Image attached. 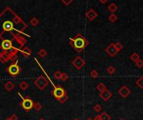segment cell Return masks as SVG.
<instances>
[{
	"label": "cell",
	"mask_w": 143,
	"mask_h": 120,
	"mask_svg": "<svg viewBox=\"0 0 143 120\" xmlns=\"http://www.w3.org/2000/svg\"><path fill=\"white\" fill-rule=\"evenodd\" d=\"M69 44L76 51L81 52L83 49L85 48V47L88 45L89 42L87 41L85 37H83L81 34H79L74 38L69 39Z\"/></svg>",
	"instance_id": "6da1fadb"
},
{
	"label": "cell",
	"mask_w": 143,
	"mask_h": 120,
	"mask_svg": "<svg viewBox=\"0 0 143 120\" xmlns=\"http://www.w3.org/2000/svg\"><path fill=\"white\" fill-rule=\"evenodd\" d=\"M6 71L8 72V74H9L13 77H15L17 76V75H19L20 71H21V68H20L19 65L18 64V61H16L15 62H13L12 64H10L9 66L7 68Z\"/></svg>",
	"instance_id": "7a4b0ae2"
},
{
	"label": "cell",
	"mask_w": 143,
	"mask_h": 120,
	"mask_svg": "<svg viewBox=\"0 0 143 120\" xmlns=\"http://www.w3.org/2000/svg\"><path fill=\"white\" fill-rule=\"evenodd\" d=\"M19 104H20V106H21L27 112L30 111V110H31L34 106V101H33L29 97H26V98H23Z\"/></svg>",
	"instance_id": "3957f363"
},
{
	"label": "cell",
	"mask_w": 143,
	"mask_h": 120,
	"mask_svg": "<svg viewBox=\"0 0 143 120\" xmlns=\"http://www.w3.org/2000/svg\"><path fill=\"white\" fill-rule=\"evenodd\" d=\"M34 84L39 90L44 89L47 87V85L49 84V80L44 76H39L34 80Z\"/></svg>",
	"instance_id": "277c9868"
},
{
	"label": "cell",
	"mask_w": 143,
	"mask_h": 120,
	"mask_svg": "<svg viewBox=\"0 0 143 120\" xmlns=\"http://www.w3.org/2000/svg\"><path fill=\"white\" fill-rule=\"evenodd\" d=\"M51 94L55 98L59 99L60 98H62L65 94H66V92H65V90L60 85H58L57 87H54V88L52 90Z\"/></svg>",
	"instance_id": "5b68a950"
},
{
	"label": "cell",
	"mask_w": 143,
	"mask_h": 120,
	"mask_svg": "<svg viewBox=\"0 0 143 120\" xmlns=\"http://www.w3.org/2000/svg\"><path fill=\"white\" fill-rule=\"evenodd\" d=\"M0 47L3 49V52H6L13 48V42L9 39H3L0 44Z\"/></svg>",
	"instance_id": "8992f818"
},
{
	"label": "cell",
	"mask_w": 143,
	"mask_h": 120,
	"mask_svg": "<svg viewBox=\"0 0 143 120\" xmlns=\"http://www.w3.org/2000/svg\"><path fill=\"white\" fill-rule=\"evenodd\" d=\"M72 64H73V66L75 68L78 69V70H80V69H81L82 68L85 66V60L83 59L81 57L78 56V57L75 58L74 60H73Z\"/></svg>",
	"instance_id": "52a82bcc"
},
{
	"label": "cell",
	"mask_w": 143,
	"mask_h": 120,
	"mask_svg": "<svg viewBox=\"0 0 143 120\" xmlns=\"http://www.w3.org/2000/svg\"><path fill=\"white\" fill-rule=\"evenodd\" d=\"M2 28L4 30V32H11L13 30L15 29L14 22L10 20H6L3 22L2 24Z\"/></svg>",
	"instance_id": "ba28073f"
},
{
	"label": "cell",
	"mask_w": 143,
	"mask_h": 120,
	"mask_svg": "<svg viewBox=\"0 0 143 120\" xmlns=\"http://www.w3.org/2000/svg\"><path fill=\"white\" fill-rule=\"evenodd\" d=\"M105 52H106L110 57H114L118 52V50L116 49V48H115V44H110L109 46L105 48Z\"/></svg>",
	"instance_id": "9c48e42d"
},
{
	"label": "cell",
	"mask_w": 143,
	"mask_h": 120,
	"mask_svg": "<svg viewBox=\"0 0 143 120\" xmlns=\"http://www.w3.org/2000/svg\"><path fill=\"white\" fill-rule=\"evenodd\" d=\"M118 92H119L120 96L122 97V98H126L130 95V90L128 88L127 86H122L119 89V91H118Z\"/></svg>",
	"instance_id": "30bf717a"
},
{
	"label": "cell",
	"mask_w": 143,
	"mask_h": 120,
	"mask_svg": "<svg viewBox=\"0 0 143 120\" xmlns=\"http://www.w3.org/2000/svg\"><path fill=\"white\" fill-rule=\"evenodd\" d=\"M100 97L101 98L104 100V101H108V100H109L110 98L112 97V94L111 92H110L109 90H105L104 92H100Z\"/></svg>",
	"instance_id": "8fae6325"
},
{
	"label": "cell",
	"mask_w": 143,
	"mask_h": 120,
	"mask_svg": "<svg viewBox=\"0 0 143 120\" xmlns=\"http://www.w3.org/2000/svg\"><path fill=\"white\" fill-rule=\"evenodd\" d=\"M97 16H98V14H96V12H95L93 9H90L89 11L86 12V18L90 20V21H93Z\"/></svg>",
	"instance_id": "7c38bea8"
},
{
	"label": "cell",
	"mask_w": 143,
	"mask_h": 120,
	"mask_svg": "<svg viewBox=\"0 0 143 120\" xmlns=\"http://www.w3.org/2000/svg\"><path fill=\"white\" fill-rule=\"evenodd\" d=\"M20 52L22 54L23 56H24L26 58H29L32 54L31 49H30L29 47H24L22 49H20Z\"/></svg>",
	"instance_id": "4fadbf2b"
},
{
	"label": "cell",
	"mask_w": 143,
	"mask_h": 120,
	"mask_svg": "<svg viewBox=\"0 0 143 120\" xmlns=\"http://www.w3.org/2000/svg\"><path fill=\"white\" fill-rule=\"evenodd\" d=\"M19 51V48H15V47H13L11 49H9V51H7L6 52L9 54V56L11 58H13L14 57L16 56Z\"/></svg>",
	"instance_id": "5bb4252c"
},
{
	"label": "cell",
	"mask_w": 143,
	"mask_h": 120,
	"mask_svg": "<svg viewBox=\"0 0 143 120\" xmlns=\"http://www.w3.org/2000/svg\"><path fill=\"white\" fill-rule=\"evenodd\" d=\"M11 59L12 58L9 56V54H8L7 52H4V54H0V62H3V64H4V62L9 61V60Z\"/></svg>",
	"instance_id": "9a60e30c"
},
{
	"label": "cell",
	"mask_w": 143,
	"mask_h": 120,
	"mask_svg": "<svg viewBox=\"0 0 143 120\" xmlns=\"http://www.w3.org/2000/svg\"><path fill=\"white\" fill-rule=\"evenodd\" d=\"M15 40H16V42L19 44V46H24L27 42V40L25 39L24 37L19 36V35H18V36L15 38Z\"/></svg>",
	"instance_id": "2e32d148"
},
{
	"label": "cell",
	"mask_w": 143,
	"mask_h": 120,
	"mask_svg": "<svg viewBox=\"0 0 143 120\" xmlns=\"http://www.w3.org/2000/svg\"><path fill=\"white\" fill-rule=\"evenodd\" d=\"M4 88H5V89H6L7 91L10 92V91H12V90L14 88V84H13L11 81H9V82H7L6 84H5Z\"/></svg>",
	"instance_id": "e0dca14e"
},
{
	"label": "cell",
	"mask_w": 143,
	"mask_h": 120,
	"mask_svg": "<svg viewBox=\"0 0 143 120\" xmlns=\"http://www.w3.org/2000/svg\"><path fill=\"white\" fill-rule=\"evenodd\" d=\"M29 84H28L26 81H22L19 84V88L23 90V91H25V90H27L28 88H29Z\"/></svg>",
	"instance_id": "ac0fdd59"
},
{
	"label": "cell",
	"mask_w": 143,
	"mask_h": 120,
	"mask_svg": "<svg viewBox=\"0 0 143 120\" xmlns=\"http://www.w3.org/2000/svg\"><path fill=\"white\" fill-rule=\"evenodd\" d=\"M130 58L131 61H133L134 62H136L138 60L140 59V55L138 54H136V52H133V54L130 55Z\"/></svg>",
	"instance_id": "d6986e66"
},
{
	"label": "cell",
	"mask_w": 143,
	"mask_h": 120,
	"mask_svg": "<svg viewBox=\"0 0 143 120\" xmlns=\"http://www.w3.org/2000/svg\"><path fill=\"white\" fill-rule=\"evenodd\" d=\"M117 9H118L117 5L115 4H114V2L110 4L109 6H108V10H109L110 12H115Z\"/></svg>",
	"instance_id": "ffe728a7"
},
{
	"label": "cell",
	"mask_w": 143,
	"mask_h": 120,
	"mask_svg": "<svg viewBox=\"0 0 143 120\" xmlns=\"http://www.w3.org/2000/svg\"><path fill=\"white\" fill-rule=\"evenodd\" d=\"M96 88H97V90L100 92H104L105 90H106V87H105V85L103 84V82H100V84L97 85Z\"/></svg>",
	"instance_id": "44dd1931"
},
{
	"label": "cell",
	"mask_w": 143,
	"mask_h": 120,
	"mask_svg": "<svg viewBox=\"0 0 143 120\" xmlns=\"http://www.w3.org/2000/svg\"><path fill=\"white\" fill-rule=\"evenodd\" d=\"M30 24L32 25V26H34V27H36L38 24H39V20L37 18H33L30 19Z\"/></svg>",
	"instance_id": "7402d4cb"
},
{
	"label": "cell",
	"mask_w": 143,
	"mask_h": 120,
	"mask_svg": "<svg viewBox=\"0 0 143 120\" xmlns=\"http://www.w3.org/2000/svg\"><path fill=\"white\" fill-rule=\"evenodd\" d=\"M100 118L101 120H110V117L109 116V114L105 112H103L102 114H100Z\"/></svg>",
	"instance_id": "603a6c76"
},
{
	"label": "cell",
	"mask_w": 143,
	"mask_h": 120,
	"mask_svg": "<svg viewBox=\"0 0 143 120\" xmlns=\"http://www.w3.org/2000/svg\"><path fill=\"white\" fill-rule=\"evenodd\" d=\"M135 84H136L140 88H143V77H140L139 78L136 80V82H135Z\"/></svg>",
	"instance_id": "cb8c5ba5"
},
{
	"label": "cell",
	"mask_w": 143,
	"mask_h": 120,
	"mask_svg": "<svg viewBox=\"0 0 143 120\" xmlns=\"http://www.w3.org/2000/svg\"><path fill=\"white\" fill-rule=\"evenodd\" d=\"M38 54L39 55V57H41L42 58H44L47 55V51H46V50H45V49L42 48V49H40L39 51V52H38Z\"/></svg>",
	"instance_id": "d4e9b609"
},
{
	"label": "cell",
	"mask_w": 143,
	"mask_h": 120,
	"mask_svg": "<svg viewBox=\"0 0 143 120\" xmlns=\"http://www.w3.org/2000/svg\"><path fill=\"white\" fill-rule=\"evenodd\" d=\"M109 18V20L111 22H115L118 19V18H117V16L115 14H111L109 16V18Z\"/></svg>",
	"instance_id": "484cf974"
},
{
	"label": "cell",
	"mask_w": 143,
	"mask_h": 120,
	"mask_svg": "<svg viewBox=\"0 0 143 120\" xmlns=\"http://www.w3.org/2000/svg\"><path fill=\"white\" fill-rule=\"evenodd\" d=\"M106 71L110 75H112V74H115V68L113 66H110V67H108L107 68V69H106Z\"/></svg>",
	"instance_id": "4316f807"
},
{
	"label": "cell",
	"mask_w": 143,
	"mask_h": 120,
	"mask_svg": "<svg viewBox=\"0 0 143 120\" xmlns=\"http://www.w3.org/2000/svg\"><path fill=\"white\" fill-rule=\"evenodd\" d=\"M68 98H68V95L65 94L64 96H63L62 98H60L59 99H58V101H59L60 104H64V102H65L68 100Z\"/></svg>",
	"instance_id": "83f0119b"
},
{
	"label": "cell",
	"mask_w": 143,
	"mask_h": 120,
	"mask_svg": "<svg viewBox=\"0 0 143 120\" xmlns=\"http://www.w3.org/2000/svg\"><path fill=\"white\" fill-rule=\"evenodd\" d=\"M62 74H63V72H61L60 71H56L54 74V78H56V79H61Z\"/></svg>",
	"instance_id": "f1b7e54d"
},
{
	"label": "cell",
	"mask_w": 143,
	"mask_h": 120,
	"mask_svg": "<svg viewBox=\"0 0 143 120\" xmlns=\"http://www.w3.org/2000/svg\"><path fill=\"white\" fill-rule=\"evenodd\" d=\"M34 109L36 110V111H39V110H41L42 109V104H39V102H35L34 104Z\"/></svg>",
	"instance_id": "f546056e"
},
{
	"label": "cell",
	"mask_w": 143,
	"mask_h": 120,
	"mask_svg": "<svg viewBox=\"0 0 143 120\" xmlns=\"http://www.w3.org/2000/svg\"><path fill=\"white\" fill-rule=\"evenodd\" d=\"M90 77L93 78H96L99 74H98V72L96 71V70H92V71L90 72Z\"/></svg>",
	"instance_id": "4dcf8cb0"
},
{
	"label": "cell",
	"mask_w": 143,
	"mask_h": 120,
	"mask_svg": "<svg viewBox=\"0 0 143 120\" xmlns=\"http://www.w3.org/2000/svg\"><path fill=\"white\" fill-rule=\"evenodd\" d=\"M135 66H136L137 68H141L143 67V60H141L140 58L136 62H135Z\"/></svg>",
	"instance_id": "1f68e13d"
},
{
	"label": "cell",
	"mask_w": 143,
	"mask_h": 120,
	"mask_svg": "<svg viewBox=\"0 0 143 120\" xmlns=\"http://www.w3.org/2000/svg\"><path fill=\"white\" fill-rule=\"evenodd\" d=\"M94 110L96 112H100L102 110V107L100 106V104H96V105H95V107H94Z\"/></svg>",
	"instance_id": "d6a6232c"
},
{
	"label": "cell",
	"mask_w": 143,
	"mask_h": 120,
	"mask_svg": "<svg viewBox=\"0 0 143 120\" xmlns=\"http://www.w3.org/2000/svg\"><path fill=\"white\" fill-rule=\"evenodd\" d=\"M115 46L116 48V49L118 50V52L120 51V50L123 48V45L120 44V42H116V44H115Z\"/></svg>",
	"instance_id": "836d02e7"
},
{
	"label": "cell",
	"mask_w": 143,
	"mask_h": 120,
	"mask_svg": "<svg viewBox=\"0 0 143 120\" xmlns=\"http://www.w3.org/2000/svg\"><path fill=\"white\" fill-rule=\"evenodd\" d=\"M68 78H69V77H68V75L66 74H64V72H63V74H62V77H61V80H62V81H66V80L68 79Z\"/></svg>",
	"instance_id": "e575fe53"
},
{
	"label": "cell",
	"mask_w": 143,
	"mask_h": 120,
	"mask_svg": "<svg viewBox=\"0 0 143 120\" xmlns=\"http://www.w3.org/2000/svg\"><path fill=\"white\" fill-rule=\"evenodd\" d=\"M72 2H73L72 0H69V1H65V0H62V2H63L64 4L66 5V6H67V5H69Z\"/></svg>",
	"instance_id": "d590c367"
},
{
	"label": "cell",
	"mask_w": 143,
	"mask_h": 120,
	"mask_svg": "<svg viewBox=\"0 0 143 120\" xmlns=\"http://www.w3.org/2000/svg\"><path fill=\"white\" fill-rule=\"evenodd\" d=\"M10 119L11 120H18V116L16 114H13V115H11V117H10Z\"/></svg>",
	"instance_id": "8d00e7d4"
},
{
	"label": "cell",
	"mask_w": 143,
	"mask_h": 120,
	"mask_svg": "<svg viewBox=\"0 0 143 120\" xmlns=\"http://www.w3.org/2000/svg\"><path fill=\"white\" fill-rule=\"evenodd\" d=\"M93 119H94V120H101V118H100V114L96 115V116H95Z\"/></svg>",
	"instance_id": "74e56055"
},
{
	"label": "cell",
	"mask_w": 143,
	"mask_h": 120,
	"mask_svg": "<svg viewBox=\"0 0 143 120\" xmlns=\"http://www.w3.org/2000/svg\"><path fill=\"white\" fill-rule=\"evenodd\" d=\"M100 2H101V4H105V2H106L107 1H106V0H105V1H103V0H100Z\"/></svg>",
	"instance_id": "f35d334b"
},
{
	"label": "cell",
	"mask_w": 143,
	"mask_h": 120,
	"mask_svg": "<svg viewBox=\"0 0 143 120\" xmlns=\"http://www.w3.org/2000/svg\"><path fill=\"white\" fill-rule=\"evenodd\" d=\"M5 120H11V119H10V118H5Z\"/></svg>",
	"instance_id": "ab89813d"
},
{
	"label": "cell",
	"mask_w": 143,
	"mask_h": 120,
	"mask_svg": "<svg viewBox=\"0 0 143 120\" xmlns=\"http://www.w3.org/2000/svg\"><path fill=\"white\" fill-rule=\"evenodd\" d=\"M86 120H94V119H93V118H87Z\"/></svg>",
	"instance_id": "60d3db41"
},
{
	"label": "cell",
	"mask_w": 143,
	"mask_h": 120,
	"mask_svg": "<svg viewBox=\"0 0 143 120\" xmlns=\"http://www.w3.org/2000/svg\"><path fill=\"white\" fill-rule=\"evenodd\" d=\"M39 120H44V118H39Z\"/></svg>",
	"instance_id": "b9f144b4"
},
{
	"label": "cell",
	"mask_w": 143,
	"mask_h": 120,
	"mask_svg": "<svg viewBox=\"0 0 143 120\" xmlns=\"http://www.w3.org/2000/svg\"><path fill=\"white\" fill-rule=\"evenodd\" d=\"M74 120H80V119H78V118H75V119H74Z\"/></svg>",
	"instance_id": "7bdbcfd3"
},
{
	"label": "cell",
	"mask_w": 143,
	"mask_h": 120,
	"mask_svg": "<svg viewBox=\"0 0 143 120\" xmlns=\"http://www.w3.org/2000/svg\"><path fill=\"white\" fill-rule=\"evenodd\" d=\"M120 120H124V119H120Z\"/></svg>",
	"instance_id": "ee69618b"
}]
</instances>
